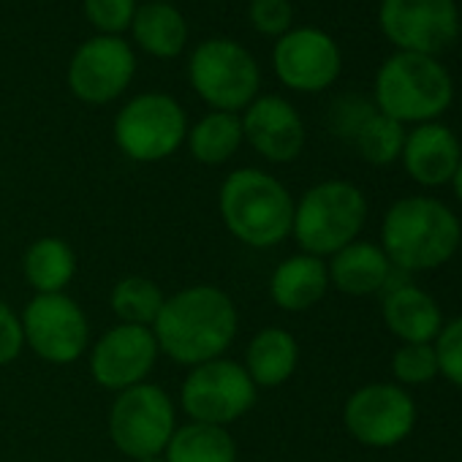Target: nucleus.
<instances>
[{
  "mask_svg": "<svg viewBox=\"0 0 462 462\" xmlns=\"http://www.w3.org/2000/svg\"><path fill=\"white\" fill-rule=\"evenodd\" d=\"M367 220L365 193L346 180H324L302 193L294 204L291 235L302 254L335 256L346 245L356 243Z\"/></svg>",
  "mask_w": 462,
  "mask_h": 462,
  "instance_id": "5",
  "label": "nucleus"
},
{
  "mask_svg": "<svg viewBox=\"0 0 462 462\" xmlns=\"http://www.w3.org/2000/svg\"><path fill=\"white\" fill-rule=\"evenodd\" d=\"M166 462H237V440L228 427L188 421L177 424L163 448Z\"/></svg>",
  "mask_w": 462,
  "mask_h": 462,
  "instance_id": "25",
  "label": "nucleus"
},
{
  "mask_svg": "<svg viewBox=\"0 0 462 462\" xmlns=\"http://www.w3.org/2000/svg\"><path fill=\"white\" fill-rule=\"evenodd\" d=\"M128 33L134 42L131 47L155 60H174L188 47V23L182 12L174 4H169V0L139 4Z\"/></svg>",
  "mask_w": 462,
  "mask_h": 462,
  "instance_id": "18",
  "label": "nucleus"
},
{
  "mask_svg": "<svg viewBox=\"0 0 462 462\" xmlns=\"http://www.w3.org/2000/svg\"><path fill=\"white\" fill-rule=\"evenodd\" d=\"M248 20L259 36L281 39L294 28L291 0H248Z\"/></svg>",
  "mask_w": 462,
  "mask_h": 462,
  "instance_id": "31",
  "label": "nucleus"
},
{
  "mask_svg": "<svg viewBox=\"0 0 462 462\" xmlns=\"http://www.w3.org/2000/svg\"><path fill=\"white\" fill-rule=\"evenodd\" d=\"M243 120L235 112H207L193 125H188L185 147L193 161L204 166H223L243 147Z\"/></svg>",
  "mask_w": 462,
  "mask_h": 462,
  "instance_id": "23",
  "label": "nucleus"
},
{
  "mask_svg": "<svg viewBox=\"0 0 462 462\" xmlns=\"http://www.w3.org/2000/svg\"><path fill=\"white\" fill-rule=\"evenodd\" d=\"M161 351L150 327L115 324L90 348V375L106 392H125L144 383Z\"/></svg>",
  "mask_w": 462,
  "mask_h": 462,
  "instance_id": "15",
  "label": "nucleus"
},
{
  "mask_svg": "<svg viewBox=\"0 0 462 462\" xmlns=\"http://www.w3.org/2000/svg\"><path fill=\"white\" fill-rule=\"evenodd\" d=\"M378 28L397 52L438 55L459 36L457 0H381Z\"/></svg>",
  "mask_w": 462,
  "mask_h": 462,
  "instance_id": "11",
  "label": "nucleus"
},
{
  "mask_svg": "<svg viewBox=\"0 0 462 462\" xmlns=\"http://www.w3.org/2000/svg\"><path fill=\"white\" fill-rule=\"evenodd\" d=\"M174 430L177 408L163 386L144 381L115 394L109 408V438L128 459L163 454Z\"/></svg>",
  "mask_w": 462,
  "mask_h": 462,
  "instance_id": "8",
  "label": "nucleus"
},
{
  "mask_svg": "<svg viewBox=\"0 0 462 462\" xmlns=\"http://www.w3.org/2000/svg\"><path fill=\"white\" fill-rule=\"evenodd\" d=\"M237 305L217 286H188L166 297L152 335L158 351L182 367L220 359L237 337Z\"/></svg>",
  "mask_w": 462,
  "mask_h": 462,
  "instance_id": "1",
  "label": "nucleus"
},
{
  "mask_svg": "<svg viewBox=\"0 0 462 462\" xmlns=\"http://www.w3.org/2000/svg\"><path fill=\"white\" fill-rule=\"evenodd\" d=\"M112 136L128 161L158 163L171 158L185 144L188 115L169 93H139L120 106Z\"/></svg>",
  "mask_w": 462,
  "mask_h": 462,
  "instance_id": "7",
  "label": "nucleus"
},
{
  "mask_svg": "<svg viewBox=\"0 0 462 462\" xmlns=\"http://www.w3.org/2000/svg\"><path fill=\"white\" fill-rule=\"evenodd\" d=\"M166 297L161 286L144 275H125L115 283L109 294L112 313L117 316L120 324H134V327H150L155 324Z\"/></svg>",
  "mask_w": 462,
  "mask_h": 462,
  "instance_id": "26",
  "label": "nucleus"
},
{
  "mask_svg": "<svg viewBox=\"0 0 462 462\" xmlns=\"http://www.w3.org/2000/svg\"><path fill=\"white\" fill-rule=\"evenodd\" d=\"M188 85L212 112L243 115L262 96V69L248 47L226 36L199 42L188 55Z\"/></svg>",
  "mask_w": 462,
  "mask_h": 462,
  "instance_id": "6",
  "label": "nucleus"
},
{
  "mask_svg": "<svg viewBox=\"0 0 462 462\" xmlns=\"http://www.w3.org/2000/svg\"><path fill=\"white\" fill-rule=\"evenodd\" d=\"M136 462H166V459H163V454H158V457H147V459H136Z\"/></svg>",
  "mask_w": 462,
  "mask_h": 462,
  "instance_id": "35",
  "label": "nucleus"
},
{
  "mask_svg": "<svg viewBox=\"0 0 462 462\" xmlns=\"http://www.w3.org/2000/svg\"><path fill=\"white\" fill-rule=\"evenodd\" d=\"M273 71L278 82L294 93H324L343 71V52L321 28H291L286 36L275 39Z\"/></svg>",
  "mask_w": 462,
  "mask_h": 462,
  "instance_id": "13",
  "label": "nucleus"
},
{
  "mask_svg": "<svg viewBox=\"0 0 462 462\" xmlns=\"http://www.w3.org/2000/svg\"><path fill=\"white\" fill-rule=\"evenodd\" d=\"M300 365V343L281 327L259 329L245 348V370L259 389L283 386Z\"/></svg>",
  "mask_w": 462,
  "mask_h": 462,
  "instance_id": "22",
  "label": "nucleus"
},
{
  "mask_svg": "<svg viewBox=\"0 0 462 462\" xmlns=\"http://www.w3.org/2000/svg\"><path fill=\"white\" fill-rule=\"evenodd\" d=\"M343 421L362 446L392 448L413 432L416 402L394 383H367L346 400Z\"/></svg>",
  "mask_w": 462,
  "mask_h": 462,
  "instance_id": "14",
  "label": "nucleus"
},
{
  "mask_svg": "<svg viewBox=\"0 0 462 462\" xmlns=\"http://www.w3.org/2000/svg\"><path fill=\"white\" fill-rule=\"evenodd\" d=\"M23 275L36 294H63L77 275V254L63 237H39L23 256Z\"/></svg>",
  "mask_w": 462,
  "mask_h": 462,
  "instance_id": "24",
  "label": "nucleus"
},
{
  "mask_svg": "<svg viewBox=\"0 0 462 462\" xmlns=\"http://www.w3.org/2000/svg\"><path fill=\"white\" fill-rule=\"evenodd\" d=\"M220 220L237 243L267 251L278 248L294 223V199L270 171L256 166L235 169L217 193Z\"/></svg>",
  "mask_w": 462,
  "mask_h": 462,
  "instance_id": "2",
  "label": "nucleus"
},
{
  "mask_svg": "<svg viewBox=\"0 0 462 462\" xmlns=\"http://www.w3.org/2000/svg\"><path fill=\"white\" fill-rule=\"evenodd\" d=\"M25 346L50 365H74L90 348V321L82 305L63 294H36L23 316Z\"/></svg>",
  "mask_w": 462,
  "mask_h": 462,
  "instance_id": "10",
  "label": "nucleus"
},
{
  "mask_svg": "<svg viewBox=\"0 0 462 462\" xmlns=\"http://www.w3.org/2000/svg\"><path fill=\"white\" fill-rule=\"evenodd\" d=\"M402 144H405V125L381 115L378 109L354 136V147L373 166L394 163L402 155Z\"/></svg>",
  "mask_w": 462,
  "mask_h": 462,
  "instance_id": "27",
  "label": "nucleus"
},
{
  "mask_svg": "<svg viewBox=\"0 0 462 462\" xmlns=\"http://www.w3.org/2000/svg\"><path fill=\"white\" fill-rule=\"evenodd\" d=\"M457 215L438 199L408 196L389 207L381 226V251L389 264L405 273L438 270L459 248Z\"/></svg>",
  "mask_w": 462,
  "mask_h": 462,
  "instance_id": "3",
  "label": "nucleus"
},
{
  "mask_svg": "<svg viewBox=\"0 0 462 462\" xmlns=\"http://www.w3.org/2000/svg\"><path fill=\"white\" fill-rule=\"evenodd\" d=\"M136 77V52L123 36H90L69 60V90L88 106L117 101Z\"/></svg>",
  "mask_w": 462,
  "mask_h": 462,
  "instance_id": "12",
  "label": "nucleus"
},
{
  "mask_svg": "<svg viewBox=\"0 0 462 462\" xmlns=\"http://www.w3.org/2000/svg\"><path fill=\"white\" fill-rule=\"evenodd\" d=\"M383 321L402 343H430L443 329L438 302L416 286H394L386 294Z\"/></svg>",
  "mask_w": 462,
  "mask_h": 462,
  "instance_id": "21",
  "label": "nucleus"
},
{
  "mask_svg": "<svg viewBox=\"0 0 462 462\" xmlns=\"http://www.w3.org/2000/svg\"><path fill=\"white\" fill-rule=\"evenodd\" d=\"M329 289L327 262L310 254H297L281 262L270 278V297L286 313H305L316 308Z\"/></svg>",
  "mask_w": 462,
  "mask_h": 462,
  "instance_id": "19",
  "label": "nucleus"
},
{
  "mask_svg": "<svg viewBox=\"0 0 462 462\" xmlns=\"http://www.w3.org/2000/svg\"><path fill=\"white\" fill-rule=\"evenodd\" d=\"M392 373L400 383L419 386L440 375L438 354L430 343H402L392 356Z\"/></svg>",
  "mask_w": 462,
  "mask_h": 462,
  "instance_id": "28",
  "label": "nucleus"
},
{
  "mask_svg": "<svg viewBox=\"0 0 462 462\" xmlns=\"http://www.w3.org/2000/svg\"><path fill=\"white\" fill-rule=\"evenodd\" d=\"M454 101V79L432 55L394 52L373 82V104L381 115L405 123H435Z\"/></svg>",
  "mask_w": 462,
  "mask_h": 462,
  "instance_id": "4",
  "label": "nucleus"
},
{
  "mask_svg": "<svg viewBox=\"0 0 462 462\" xmlns=\"http://www.w3.org/2000/svg\"><path fill=\"white\" fill-rule=\"evenodd\" d=\"M451 185H454L457 199L462 201V161H459V166H457V171H454V177H451Z\"/></svg>",
  "mask_w": 462,
  "mask_h": 462,
  "instance_id": "34",
  "label": "nucleus"
},
{
  "mask_svg": "<svg viewBox=\"0 0 462 462\" xmlns=\"http://www.w3.org/2000/svg\"><path fill=\"white\" fill-rule=\"evenodd\" d=\"M25 348V337H23V321L20 316L12 310V305H6L0 300V367L12 365Z\"/></svg>",
  "mask_w": 462,
  "mask_h": 462,
  "instance_id": "33",
  "label": "nucleus"
},
{
  "mask_svg": "<svg viewBox=\"0 0 462 462\" xmlns=\"http://www.w3.org/2000/svg\"><path fill=\"white\" fill-rule=\"evenodd\" d=\"M435 354H438V370L443 378H448L454 386L462 389V316L446 324L435 337Z\"/></svg>",
  "mask_w": 462,
  "mask_h": 462,
  "instance_id": "32",
  "label": "nucleus"
},
{
  "mask_svg": "<svg viewBox=\"0 0 462 462\" xmlns=\"http://www.w3.org/2000/svg\"><path fill=\"white\" fill-rule=\"evenodd\" d=\"M245 142L270 163H291L302 155L308 128L291 101L275 93H262L243 115Z\"/></svg>",
  "mask_w": 462,
  "mask_h": 462,
  "instance_id": "16",
  "label": "nucleus"
},
{
  "mask_svg": "<svg viewBox=\"0 0 462 462\" xmlns=\"http://www.w3.org/2000/svg\"><path fill=\"white\" fill-rule=\"evenodd\" d=\"M402 166L405 171L424 188H440L451 182L462 147L457 134L443 123H421L411 134H405L402 144Z\"/></svg>",
  "mask_w": 462,
  "mask_h": 462,
  "instance_id": "17",
  "label": "nucleus"
},
{
  "mask_svg": "<svg viewBox=\"0 0 462 462\" xmlns=\"http://www.w3.org/2000/svg\"><path fill=\"white\" fill-rule=\"evenodd\" d=\"M329 286L348 297H367L381 291L392 278V264L381 245L373 243H351L332 256L327 264Z\"/></svg>",
  "mask_w": 462,
  "mask_h": 462,
  "instance_id": "20",
  "label": "nucleus"
},
{
  "mask_svg": "<svg viewBox=\"0 0 462 462\" xmlns=\"http://www.w3.org/2000/svg\"><path fill=\"white\" fill-rule=\"evenodd\" d=\"M139 0H82V14L98 36L128 33Z\"/></svg>",
  "mask_w": 462,
  "mask_h": 462,
  "instance_id": "29",
  "label": "nucleus"
},
{
  "mask_svg": "<svg viewBox=\"0 0 462 462\" xmlns=\"http://www.w3.org/2000/svg\"><path fill=\"white\" fill-rule=\"evenodd\" d=\"M375 115V104L356 96V93H348V96H340L332 101L329 106V115H327V123L332 128L335 136H343V139H351L359 134V128Z\"/></svg>",
  "mask_w": 462,
  "mask_h": 462,
  "instance_id": "30",
  "label": "nucleus"
},
{
  "mask_svg": "<svg viewBox=\"0 0 462 462\" xmlns=\"http://www.w3.org/2000/svg\"><path fill=\"white\" fill-rule=\"evenodd\" d=\"M259 397V386L235 359H212L190 367L180 389V408L188 421L228 427L240 421Z\"/></svg>",
  "mask_w": 462,
  "mask_h": 462,
  "instance_id": "9",
  "label": "nucleus"
},
{
  "mask_svg": "<svg viewBox=\"0 0 462 462\" xmlns=\"http://www.w3.org/2000/svg\"><path fill=\"white\" fill-rule=\"evenodd\" d=\"M0 169H4V166H0Z\"/></svg>",
  "mask_w": 462,
  "mask_h": 462,
  "instance_id": "36",
  "label": "nucleus"
}]
</instances>
